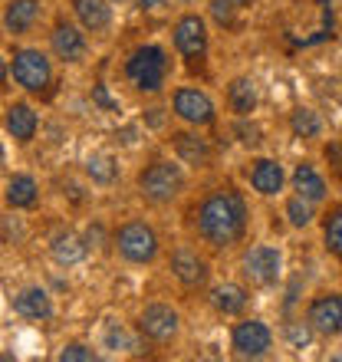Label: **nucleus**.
<instances>
[{"instance_id": "nucleus-39", "label": "nucleus", "mask_w": 342, "mask_h": 362, "mask_svg": "<svg viewBox=\"0 0 342 362\" xmlns=\"http://www.w3.org/2000/svg\"><path fill=\"white\" fill-rule=\"evenodd\" d=\"M181 4H198V0H181Z\"/></svg>"}, {"instance_id": "nucleus-1", "label": "nucleus", "mask_w": 342, "mask_h": 362, "mask_svg": "<svg viewBox=\"0 0 342 362\" xmlns=\"http://www.w3.org/2000/svg\"><path fill=\"white\" fill-rule=\"evenodd\" d=\"M188 228L201 247L228 254L250 234V201L234 181H218L198 194L188 211Z\"/></svg>"}, {"instance_id": "nucleus-8", "label": "nucleus", "mask_w": 342, "mask_h": 362, "mask_svg": "<svg viewBox=\"0 0 342 362\" xmlns=\"http://www.w3.org/2000/svg\"><path fill=\"white\" fill-rule=\"evenodd\" d=\"M273 329L260 316H240L230 326V356L234 359H264L273 353Z\"/></svg>"}, {"instance_id": "nucleus-5", "label": "nucleus", "mask_w": 342, "mask_h": 362, "mask_svg": "<svg viewBox=\"0 0 342 362\" xmlns=\"http://www.w3.org/2000/svg\"><path fill=\"white\" fill-rule=\"evenodd\" d=\"M112 244H115V254H119L125 264H132V267H148V264H155L158 254H162L158 230L142 218H129L125 224H119L112 234Z\"/></svg>"}, {"instance_id": "nucleus-22", "label": "nucleus", "mask_w": 342, "mask_h": 362, "mask_svg": "<svg viewBox=\"0 0 342 362\" xmlns=\"http://www.w3.org/2000/svg\"><path fill=\"white\" fill-rule=\"evenodd\" d=\"M112 0H69V7L76 13L79 27L86 33H105L112 27Z\"/></svg>"}, {"instance_id": "nucleus-21", "label": "nucleus", "mask_w": 342, "mask_h": 362, "mask_svg": "<svg viewBox=\"0 0 342 362\" xmlns=\"http://www.w3.org/2000/svg\"><path fill=\"white\" fill-rule=\"evenodd\" d=\"M13 313L23 316V320H33V323H47L53 316V300L43 286H23L13 296Z\"/></svg>"}, {"instance_id": "nucleus-20", "label": "nucleus", "mask_w": 342, "mask_h": 362, "mask_svg": "<svg viewBox=\"0 0 342 362\" xmlns=\"http://www.w3.org/2000/svg\"><path fill=\"white\" fill-rule=\"evenodd\" d=\"M4 125H7V132L17 139L20 145H30L37 139V129H40V115L33 112V105L30 103H10L7 112H4Z\"/></svg>"}, {"instance_id": "nucleus-24", "label": "nucleus", "mask_w": 342, "mask_h": 362, "mask_svg": "<svg viewBox=\"0 0 342 362\" xmlns=\"http://www.w3.org/2000/svg\"><path fill=\"white\" fill-rule=\"evenodd\" d=\"M319 230H323V250L342 264V201L326 204L319 214Z\"/></svg>"}, {"instance_id": "nucleus-26", "label": "nucleus", "mask_w": 342, "mask_h": 362, "mask_svg": "<svg viewBox=\"0 0 342 362\" xmlns=\"http://www.w3.org/2000/svg\"><path fill=\"white\" fill-rule=\"evenodd\" d=\"M286 125H290V132H293L296 139H303V142H313V139H319V135L326 132L323 115L316 112V109H309V105H296L293 112H290V119H286Z\"/></svg>"}, {"instance_id": "nucleus-9", "label": "nucleus", "mask_w": 342, "mask_h": 362, "mask_svg": "<svg viewBox=\"0 0 342 362\" xmlns=\"http://www.w3.org/2000/svg\"><path fill=\"white\" fill-rule=\"evenodd\" d=\"M171 115L181 119L184 125H191V129H211V125H218V105H214L208 89L194 86V83L178 86L171 93Z\"/></svg>"}, {"instance_id": "nucleus-23", "label": "nucleus", "mask_w": 342, "mask_h": 362, "mask_svg": "<svg viewBox=\"0 0 342 362\" xmlns=\"http://www.w3.org/2000/svg\"><path fill=\"white\" fill-rule=\"evenodd\" d=\"M4 201H7V208L13 211H30L40 204V185L33 175L27 172H17L7 178V188H4Z\"/></svg>"}, {"instance_id": "nucleus-11", "label": "nucleus", "mask_w": 342, "mask_h": 362, "mask_svg": "<svg viewBox=\"0 0 342 362\" xmlns=\"http://www.w3.org/2000/svg\"><path fill=\"white\" fill-rule=\"evenodd\" d=\"M303 320L313 326L319 339H339L342 336V293L339 290H319L306 300Z\"/></svg>"}, {"instance_id": "nucleus-19", "label": "nucleus", "mask_w": 342, "mask_h": 362, "mask_svg": "<svg viewBox=\"0 0 342 362\" xmlns=\"http://www.w3.org/2000/svg\"><path fill=\"white\" fill-rule=\"evenodd\" d=\"M224 103H228L230 115L234 119H247L256 112L260 105V93H256V83L250 76H234L228 83V93H224Z\"/></svg>"}, {"instance_id": "nucleus-4", "label": "nucleus", "mask_w": 342, "mask_h": 362, "mask_svg": "<svg viewBox=\"0 0 342 362\" xmlns=\"http://www.w3.org/2000/svg\"><path fill=\"white\" fill-rule=\"evenodd\" d=\"M171 47L178 53V59H184V66L191 73H204L208 66V53H211V30L208 20L188 10L171 23Z\"/></svg>"}, {"instance_id": "nucleus-12", "label": "nucleus", "mask_w": 342, "mask_h": 362, "mask_svg": "<svg viewBox=\"0 0 342 362\" xmlns=\"http://www.w3.org/2000/svg\"><path fill=\"white\" fill-rule=\"evenodd\" d=\"M138 333L148 339V343L168 346L181 336V313L165 300H155V303H145V310L138 313Z\"/></svg>"}, {"instance_id": "nucleus-38", "label": "nucleus", "mask_w": 342, "mask_h": 362, "mask_svg": "<svg viewBox=\"0 0 342 362\" xmlns=\"http://www.w3.org/2000/svg\"><path fill=\"white\" fill-rule=\"evenodd\" d=\"M0 165H4V145H0Z\"/></svg>"}, {"instance_id": "nucleus-36", "label": "nucleus", "mask_w": 342, "mask_h": 362, "mask_svg": "<svg viewBox=\"0 0 342 362\" xmlns=\"http://www.w3.org/2000/svg\"><path fill=\"white\" fill-rule=\"evenodd\" d=\"M7 79H10V59L0 57V93L7 89Z\"/></svg>"}, {"instance_id": "nucleus-29", "label": "nucleus", "mask_w": 342, "mask_h": 362, "mask_svg": "<svg viewBox=\"0 0 342 362\" xmlns=\"http://www.w3.org/2000/svg\"><path fill=\"white\" fill-rule=\"evenodd\" d=\"M211 20L224 30H234L240 23V10L230 0H211Z\"/></svg>"}, {"instance_id": "nucleus-7", "label": "nucleus", "mask_w": 342, "mask_h": 362, "mask_svg": "<svg viewBox=\"0 0 342 362\" xmlns=\"http://www.w3.org/2000/svg\"><path fill=\"white\" fill-rule=\"evenodd\" d=\"M240 276L254 290H273L283 276V250L280 244H250L240 254Z\"/></svg>"}, {"instance_id": "nucleus-2", "label": "nucleus", "mask_w": 342, "mask_h": 362, "mask_svg": "<svg viewBox=\"0 0 342 362\" xmlns=\"http://www.w3.org/2000/svg\"><path fill=\"white\" fill-rule=\"evenodd\" d=\"M135 191H138V198L155 204V208H168L188 191V168L178 158L158 155L135 175Z\"/></svg>"}, {"instance_id": "nucleus-35", "label": "nucleus", "mask_w": 342, "mask_h": 362, "mask_svg": "<svg viewBox=\"0 0 342 362\" xmlns=\"http://www.w3.org/2000/svg\"><path fill=\"white\" fill-rule=\"evenodd\" d=\"M168 0H135V7L142 10V13H155V10H165Z\"/></svg>"}, {"instance_id": "nucleus-28", "label": "nucleus", "mask_w": 342, "mask_h": 362, "mask_svg": "<svg viewBox=\"0 0 342 362\" xmlns=\"http://www.w3.org/2000/svg\"><path fill=\"white\" fill-rule=\"evenodd\" d=\"M86 175H89L93 185L109 188V185H115V178H119V162H115L109 152H95L86 158Z\"/></svg>"}, {"instance_id": "nucleus-16", "label": "nucleus", "mask_w": 342, "mask_h": 362, "mask_svg": "<svg viewBox=\"0 0 342 362\" xmlns=\"http://www.w3.org/2000/svg\"><path fill=\"white\" fill-rule=\"evenodd\" d=\"M290 188H293L296 194L309 198L313 204H326V201H329V178H326L323 168L316 162H309V158L296 162V168L290 172Z\"/></svg>"}, {"instance_id": "nucleus-27", "label": "nucleus", "mask_w": 342, "mask_h": 362, "mask_svg": "<svg viewBox=\"0 0 342 362\" xmlns=\"http://www.w3.org/2000/svg\"><path fill=\"white\" fill-rule=\"evenodd\" d=\"M316 208L319 204H313L309 198H303V194H286V201H283V218H286V224L293 230H306V228H313L316 224Z\"/></svg>"}, {"instance_id": "nucleus-14", "label": "nucleus", "mask_w": 342, "mask_h": 362, "mask_svg": "<svg viewBox=\"0 0 342 362\" xmlns=\"http://www.w3.org/2000/svg\"><path fill=\"white\" fill-rule=\"evenodd\" d=\"M247 185L254 194L260 198H280L290 185V175L280 165V158H266V155H256L247 165Z\"/></svg>"}, {"instance_id": "nucleus-13", "label": "nucleus", "mask_w": 342, "mask_h": 362, "mask_svg": "<svg viewBox=\"0 0 342 362\" xmlns=\"http://www.w3.org/2000/svg\"><path fill=\"white\" fill-rule=\"evenodd\" d=\"M168 145H171V152H175V158L184 168H191V172H208L211 165H214V158H218L214 142H211L208 135H201V129H191V125L184 132H171Z\"/></svg>"}, {"instance_id": "nucleus-33", "label": "nucleus", "mask_w": 342, "mask_h": 362, "mask_svg": "<svg viewBox=\"0 0 342 362\" xmlns=\"http://www.w3.org/2000/svg\"><path fill=\"white\" fill-rule=\"evenodd\" d=\"M95 353L86 343H66L59 349V362H93Z\"/></svg>"}, {"instance_id": "nucleus-10", "label": "nucleus", "mask_w": 342, "mask_h": 362, "mask_svg": "<svg viewBox=\"0 0 342 362\" xmlns=\"http://www.w3.org/2000/svg\"><path fill=\"white\" fill-rule=\"evenodd\" d=\"M168 270L181 284V290H188V293L208 290V284H211V260L191 240L175 244V250H171V257H168Z\"/></svg>"}, {"instance_id": "nucleus-37", "label": "nucleus", "mask_w": 342, "mask_h": 362, "mask_svg": "<svg viewBox=\"0 0 342 362\" xmlns=\"http://www.w3.org/2000/svg\"><path fill=\"white\" fill-rule=\"evenodd\" d=\"M230 4H234V7H237L240 13H244V10H250V7H254L256 0H230Z\"/></svg>"}, {"instance_id": "nucleus-6", "label": "nucleus", "mask_w": 342, "mask_h": 362, "mask_svg": "<svg viewBox=\"0 0 342 362\" xmlns=\"http://www.w3.org/2000/svg\"><path fill=\"white\" fill-rule=\"evenodd\" d=\"M10 76L30 95L53 93V63H49V57L37 47H17L10 53Z\"/></svg>"}, {"instance_id": "nucleus-32", "label": "nucleus", "mask_w": 342, "mask_h": 362, "mask_svg": "<svg viewBox=\"0 0 342 362\" xmlns=\"http://www.w3.org/2000/svg\"><path fill=\"white\" fill-rule=\"evenodd\" d=\"M323 162L336 181H342V139H329L323 145Z\"/></svg>"}, {"instance_id": "nucleus-3", "label": "nucleus", "mask_w": 342, "mask_h": 362, "mask_svg": "<svg viewBox=\"0 0 342 362\" xmlns=\"http://www.w3.org/2000/svg\"><path fill=\"white\" fill-rule=\"evenodd\" d=\"M125 83L142 95H158L171 79V53L162 43H138L122 63Z\"/></svg>"}, {"instance_id": "nucleus-31", "label": "nucleus", "mask_w": 342, "mask_h": 362, "mask_svg": "<svg viewBox=\"0 0 342 362\" xmlns=\"http://www.w3.org/2000/svg\"><path fill=\"white\" fill-rule=\"evenodd\" d=\"M286 343L293 346V349H306V346L313 343V326L306 323V320H293V323H286Z\"/></svg>"}, {"instance_id": "nucleus-15", "label": "nucleus", "mask_w": 342, "mask_h": 362, "mask_svg": "<svg viewBox=\"0 0 342 362\" xmlns=\"http://www.w3.org/2000/svg\"><path fill=\"white\" fill-rule=\"evenodd\" d=\"M49 49H53V57H57L59 63H66V66L83 63L86 53H89L83 27L69 23L66 17H59L57 23H53V30H49Z\"/></svg>"}, {"instance_id": "nucleus-30", "label": "nucleus", "mask_w": 342, "mask_h": 362, "mask_svg": "<svg viewBox=\"0 0 342 362\" xmlns=\"http://www.w3.org/2000/svg\"><path fill=\"white\" fill-rule=\"evenodd\" d=\"M254 115H247V119H237V125H234V135H237L240 145H247V148H260V142H264V129L256 122H250Z\"/></svg>"}, {"instance_id": "nucleus-25", "label": "nucleus", "mask_w": 342, "mask_h": 362, "mask_svg": "<svg viewBox=\"0 0 342 362\" xmlns=\"http://www.w3.org/2000/svg\"><path fill=\"white\" fill-rule=\"evenodd\" d=\"M49 254H53V260H57L59 267H76L86 257V244L73 230H57L53 240H49Z\"/></svg>"}, {"instance_id": "nucleus-17", "label": "nucleus", "mask_w": 342, "mask_h": 362, "mask_svg": "<svg viewBox=\"0 0 342 362\" xmlns=\"http://www.w3.org/2000/svg\"><path fill=\"white\" fill-rule=\"evenodd\" d=\"M43 20V0H7L0 23L10 37H27L37 30V23Z\"/></svg>"}, {"instance_id": "nucleus-34", "label": "nucleus", "mask_w": 342, "mask_h": 362, "mask_svg": "<svg viewBox=\"0 0 342 362\" xmlns=\"http://www.w3.org/2000/svg\"><path fill=\"white\" fill-rule=\"evenodd\" d=\"M93 103L99 105V109H105V112H115V109H119V103L109 95V89H105L102 83H95L93 86Z\"/></svg>"}, {"instance_id": "nucleus-18", "label": "nucleus", "mask_w": 342, "mask_h": 362, "mask_svg": "<svg viewBox=\"0 0 342 362\" xmlns=\"http://www.w3.org/2000/svg\"><path fill=\"white\" fill-rule=\"evenodd\" d=\"M250 286L237 284V280H224V284L208 286V303L218 316H244L250 306Z\"/></svg>"}, {"instance_id": "nucleus-40", "label": "nucleus", "mask_w": 342, "mask_h": 362, "mask_svg": "<svg viewBox=\"0 0 342 362\" xmlns=\"http://www.w3.org/2000/svg\"><path fill=\"white\" fill-rule=\"evenodd\" d=\"M112 4H125V0H112Z\"/></svg>"}]
</instances>
